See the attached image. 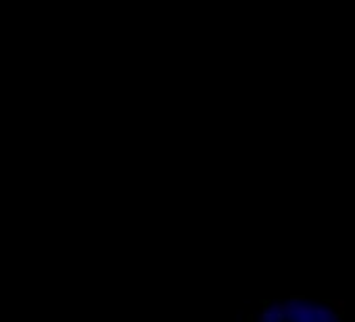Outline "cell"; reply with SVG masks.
I'll return each mask as SVG.
<instances>
[{
	"instance_id": "obj_1",
	"label": "cell",
	"mask_w": 355,
	"mask_h": 322,
	"mask_svg": "<svg viewBox=\"0 0 355 322\" xmlns=\"http://www.w3.org/2000/svg\"><path fill=\"white\" fill-rule=\"evenodd\" d=\"M253 322H343V312L324 299L291 295L263 301Z\"/></svg>"
}]
</instances>
